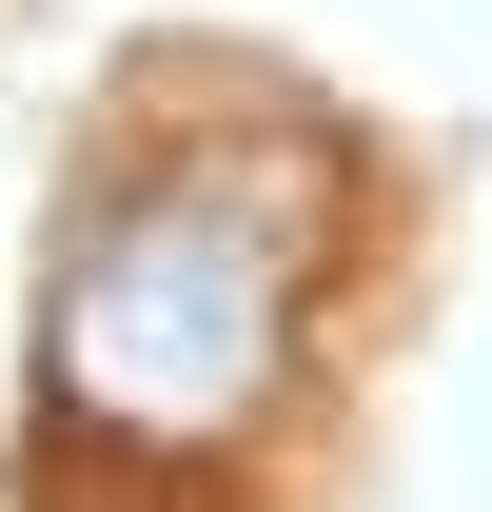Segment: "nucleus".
I'll return each instance as SVG.
<instances>
[{
	"label": "nucleus",
	"mask_w": 492,
	"mask_h": 512,
	"mask_svg": "<svg viewBox=\"0 0 492 512\" xmlns=\"http://www.w3.org/2000/svg\"><path fill=\"white\" fill-rule=\"evenodd\" d=\"M296 335V237L237 178H138L60 276V394L99 434H237Z\"/></svg>",
	"instance_id": "f257e3e1"
}]
</instances>
